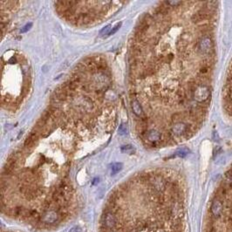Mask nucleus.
<instances>
[{
  "label": "nucleus",
  "mask_w": 232,
  "mask_h": 232,
  "mask_svg": "<svg viewBox=\"0 0 232 232\" xmlns=\"http://www.w3.org/2000/svg\"><path fill=\"white\" fill-rule=\"evenodd\" d=\"M222 210H223V202H221L220 199L218 198H216L213 202H212V205H211V213L215 216V217H217L221 214L222 212Z\"/></svg>",
  "instance_id": "f257e3e1"
},
{
  "label": "nucleus",
  "mask_w": 232,
  "mask_h": 232,
  "mask_svg": "<svg viewBox=\"0 0 232 232\" xmlns=\"http://www.w3.org/2000/svg\"><path fill=\"white\" fill-rule=\"evenodd\" d=\"M120 26H121V22H120V23H119V24H117V25H115V26H114V27L113 28L112 31H109L108 35H113V34H114V33H115V32H116L117 31L120 29Z\"/></svg>",
  "instance_id": "423d86ee"
},
{
  "label": "nucleus",
  "mask_w": 232,
  "mask_h": 232,
  "mask_svg": "<svg viewBox=\"0 0 232 232\" xmlns=\"http://www.w3.org/2000/svg\"><path fill=\"white\" fill-rule=\"evenodd\" d=\"M104 224L106 227L108 228H112L116 224V218L113 216V214L111 212L106 213L105 217H104Z\"/></svg>",
  "instance_id": "7ed1b4c3"
},
{
  "label": "nucleus",
  "mask_w": 232,
  "mask_h": 232,
  "mask_svg": "<svg viewBox=\"0 0 232 232\" xmlns=\"http://www.w3.org/2000/svg\"><path fill=\"white\" fill-rule=\"evenodd\" d=\"M121 168H122V164L121 163H114V164H113L112 167H111L112 174H116L117 172H119Z\"/></svg>",
  "instance_id": "20e7f679"
},
{
  "label": "nucleus",
  "mask_w": 232,
  "mask_h": 232,
  "mask_svg": "<svg viewBox=\"0 0 232 232\" xmlns=\"http://www.w3.org/2000/svg\"><path fill=\"white\" fill-rule=\"evenodd\" d=\"M31 26V23L27 24L26 25H25V26H24V28H23L22 30H21V32H26L27 31L30 30Z\"/></svg>",
  "instance_id": "1a4fd4ad"
},
{
  "label": "nucleus",
  "mask_w": 232,
  "mask_h": 232,
  "mask_svg": "<svg viewBox=\"0 0 232 232\" xmlns=\"http://www.w3.org/2000/svg\"><path fill=\"white\" fill-rule=\"evenodd\" d=\"M160 89H161V85H160V84H154L153 87H152V91H153L155 93L160 92Z\"/></svg>",
  "instance_id": "0eeeda50"
},
{
  "label": "nucleus",
  "mask_w": 232,
  "mask_h": 232,
  "mask_svg": "<svg viewBox=\"0 0 232 232\" xmlns=\"http://www.w3.org/2000/svg\"><path fill=\"white\" fill-rule=\"evenodd\" d=\"M112 26H111V25H106L104 29H102V30L100 31V35H104L106 33H107L108 32V31L110 30V28H111ZM109 33V32H108Z\"/></svg>",
  "instance_id": "6e6552de"
},
{
  "label": "nucleus",
  "mask_w": 232,
  "mask_h": 232,
  "mask_svg": "<svg viewBox=\"0 0 232 232\" xmlns=\"http://www.w3.org/2000/svg\"><path fill=\"white\" fill-rule=\"evenodd\" d=\"M58 214L55 211H48L42 217V220L45 224H53L58 220Z\"/></svg>",
  "instance_id": "f03ea898"
},
{
  "label": "nucleus",
  "mask_w": 232,
  "mask_h": 232,
  "mask_svg": "<svg viewBox=\"0 0 232 232\" xmlns=\"http://www.w3.org/2000/svg\"><path fill=\"white\" fill-rule=\"evenodd\" d=\"M132 150H134V148L132 147V145H127L121 148V151L125 152V153H131Z\"/></svg>",
  "instance_id": "39448f33"
},
{
  "label": "nucleus",
  "mask_w": 232,
  "mask_h": 232,
  "mask_svg": "<svg viewBox=\"0 0 232 232\" xmlns=\"http://www.w3.org/2000/svg\"><path fill=\"white\" fill-rule=\"evenodd\" d=\"M69 232H81V230L79 227H74L69 230Z\"/></svg>",
  "instance_id": "9d476101"
}]
</instances>
